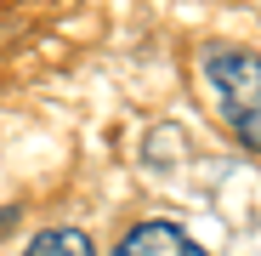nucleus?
Instances as JSON below:
<instances>
[{"instance_id": "obj_1", "label": "nucleus", "mask_w": 261, "mask_h": 256, "mask_svg": "<svg viewBox=\"0 0 261 256\" xmlns=\"http://www.w3.org/2000/svg\"><path fill=\"white\" fill-rule=\"evenodd\" d=\"M204 85H210V97L216 108H222V120L233 125V137L255 154V125H261V63L250 46H210L204 52Z\"/></svg>"}, {"instance_id": "obj_2", "label": "nucleus", "mask_w": 261, "mask_h": 256, "mask_svg": "<svg viewBox=\"0 0 261 256\" xmlns=\"http://www.w3.org/2000/svg\"><path fill=\"white\" fill-rule=\"evenodd\" d=\"M114 256H210L193 234H182L176 222H137V228H125V239L114 245Z\"/></svg>"}, {"instance_id": "obj_3", "label": "nucleus", "mask_w": 261, "mask_h": 256, "mask_svg": "<svg viewBox=\"0 0 261 256\" xmlns=\"http://www.w3.org/2000/svg\"><path fill=\"white\" fill-rule=\"evenodd\" d=\"M23 256H97L91 234H80V228H46V234H34Z\"/></svg>"}, {"instance_id": "obj_4", "label": "nucleus", "mask_w": 261, "mask_h": 256, "mask_svg": "<svg viewBox=\"0 0 261 256\" xmlns=\"http://www.w3.org/2000/svg\"><path fill=\"white\" fill-rule=\"evenodd\" d=\"M17 228V211H6V205H0V234H12Z\"/></svg>"}]
</instances>
